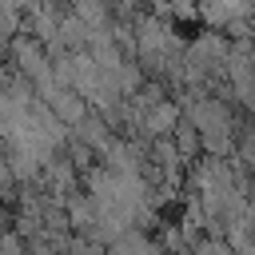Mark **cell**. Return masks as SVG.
I'll list each match as a JSON object with an SVG mask.
<instances>
[{
    "instance_id": "cell-1",
    "label": "cell",
    "mask_w": 255,
    "mask_h": 255,
    "mask_svg": "<svg viewBox=\"0 0 255 255\" xmlns=\"http://www.w3.org/2000/svg\"><path fill=\"white\" fill-rule=\"evenodd\" d=\"M195 255H235L227 243H219V239H203L199 247H195Z\"/></svg>"
}]
</instances>
